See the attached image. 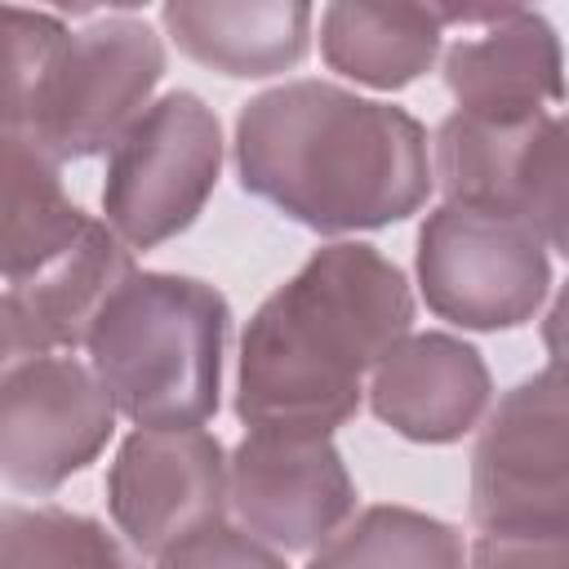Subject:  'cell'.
I'll list each match as a JSON object with an SVG mask.
<instances>
[{"label":"cell","mask_w":569,"mask_h":569,"mask_svg":"<svg viewBox=\"0 0 569 569\" xmlns=\"http://www.w3.org/2000/svg\"><path fill=\"white\" fill-rule=\"evenodd\" d=\"M307 569H467V542L440 516L373 502L351 511L311 551Z\"/></svg>","instance_id":"e0dca14e"},{"label":"cell","mask_w":569,"mask_h":569,"mask_svg":"<svg viewBox=\"0 0 569 569\" xmlns=\"http://www.w3.org/2000/svg\"><path fill=\"white\" fill-rule=\"evenodd\" d=\"M222 124L200 93L156 98L107 156L102 222L129 253L182 236L222 178Z\"/></svg>","instance_id":"5b68a950"},{"label":"cell","mask_w":569,"mask_h":569,"mask_svg":"<svg viewBox=\"0 0 569 569\" xmlns=\"http://www.w3.org/2000/svg\"><path fill=\"white\" fill-rule=\"evenodd\" d=\"M413 276L422 302L476 333L520 329L551 293V249L520 222L436 204L418 227Z\"/></svg>","instance_id":"52a82bcc"},{"label":"cell","mask_w":569,"mask_h":569,"mask_svg":"<svg viewBox=\"0 0 569 569\" xmlns=\"http://www.w3.org/2000/svg\"><path fill=\"white\" fill-rule=\"evenodd\" d=\"M445 44L440 4H369L338 0L320 13V53L329 71L365 89L413 84Z\"/></svg>","instance_id":"2e32d148"},{"label":"cell","mask_w":569,"mask_h":569,"mask_svg":"<svg viewBox=\"0 0 569 569\" xmlns=\"http://www.w3.org/2000/svg\"><path fill=\"white\" fill-rule=\"evenodd\" d=\"M116 405L84 360L44 351L0 382V480L53 493L116 436Z\"/></svg>","instance_id":"30bf717a"},{"label":"cell","mask_w":569,"mask_h":569,"mask_svg":"<svg viewBox=\"0 0 569 569\" xmlns=\"http://www.w3.org/2000/svg\"><path fill=\"white\" fill-rule=\"evenodd\" d=\"M369 409L413 445H453L480 427L493 400L485 356L453 333H405L369 373Z\"/></svg>","instance_id":"7c38bea8"},{"label":"cell","mask_w":569,"mask_h":569,"mask_svg":"<svg viewBox=\"0 0 569 569\" xmlns=\"http://www.w3.org/2000/svg\"><path fill=\"white\" fill-rule=\"evenodd\" d=\"M44 351H53V347L44 342V333L36 329V320L22 311V302L9 289H0V382L18 365H27V360H36Z\"/></svg>","instance_id":"7402d4cb"},{"label":"cell","mask_w":569,"mask_h":569,"mask_svg":"<svg viewBox=\"0 0 569 569\" xmlns=\"http://www.w3.org/2000/svg\"><path fill=\"white\" fill-rule=\"evenodd\" d=\"M164 80V40L147 18L102 13L67 27L27 111V138L49 160H89L111 151L151 107Z\"/></svg>","instance_id":"277c9868"},{"label":"cell","mask_w":569,"mask_h":569,"mask_svg":"<svg viewBox=\"0 0 569 569\" xmlns=\"http://www.w3.org/2000/svg\"><path fill=\"white\" fill-rule=\"evenodd\" d=\"M107 511L116 533L160 556L187 533L227 520V453L204 427H133L107 471Z\"/></svg>","instance_id":"8fae6325"},{"label":"cell","mask_w":569,"mask_h":569,"mask_svg":"<svg viewBox=\"0 0 569 569\" xmlns=\"http://www.w3.org/2000/svg\"><path fill=\"white\" fill-rule=\"evenodd\" d=\"M231 160L249 196L320 236L405 222L436 187L427 129L333 80H284L249 98Z\"/></svg>","instance_id":"6da1fadb"},{"label":"cell","mask_w":569,"mask_h":569,"mask_svg":"<svg viewBox=\"0 0 569 569\" xmlns=\"http://www.w3.org/2000/svg\"><path fill=\"white\" fill-rule=\"evenodd\" d=\"M160 22L191 62L231 80H267L307 58L316 13L298 0H169Z\"/></svg>","instance_id":"5bb4252c"},{"label":"cell","mask_w":569,"mask_h":569,"mask_svg":"<svg viewBox=\"0 0 569 569\" xmlns=\"http://www.w3.org/2000/svg\"><path fill=\"white\" fill-rule=\"evenodd\" d=\"M156 569H289L280 551L258 542L240 525H204L156 556Z\"/></svg>","instance_id":"ffe728a7"},{"label":"cell","mask_w":569,"mask_h":569,"mask_svg":"<svg viewBox=\"0 0 569 569\" xmlns=\"http://www.w3.org/2000/svg\"><path fill=\"white\" fill-rule=\"evenodd\" d=\"M0 569H138L133 547L71 507H0Z\"/></svg>","instance_id":"ac0fdd59"},{"label":"cell","mask_w":569,"mask_h":569,"mask_svg":"<svg viewBox=\"0 0 569 569\" xmlns=\"http://www.w3.org/2000/svg\"><path fill=\"white\" fill-rule=\"evenodd\" d=\"M93 227L67 196L58 160L27 133H0V289L22 293L49 276Z\"/></svg>","instance_id":"9a60e30c"},{"label":"cell","mask_w":569,"mask_h":569,"mask_svg":"<svg viewBox=\"0 0 569 569\" xmlns=\"http://www.w3.org/2000/svg\"><path fill=\"white\" fill-rule=\"evenodd\" d=\"M67 36V22L44 9L0 4V133H27L31 93Z\"/></svg>","instance_id":"d6986e66"},{"label":"cell","mask_w":569,"mask_h":569,"mask_svg":"<svg viewBox=\"0 0 569 569\" xmlns=\"http://www.w3.org/2000/svg\"><path fill=\"white\" fill-rule=\"evenodd\" d=\"M431 182L445 204L511 218L547 249H565V116L476 120L449 111L436 129Z\"/></svg>","instance_id":"ba28073f"},{"label":"cell","mask_w":569,"mask_h":569,"mask_svg":"<svg viewBox=\"0 0 569 569\" xmlns=\"http://www.w3.org/2000/svg\"><path fill=\"white\" fill-rule=\"evenodd\" d=\"M569 413L565 378L547 369L516 382L471 449V525L498 538H569Z\"/></svg>","instance_id":"8992f818"},{"label":"cell","mask_w":569,"mask_h":569,"mask_svg":"<svg viewBox=\"0 0 569 569\" xmlns=\"http://www.w3.org/2000/svg\"><path fill=\"white\" fill-rule=\"evenodd\" d=\"M231 307L196 276L133 271L93 316L84 365L142 431L204 427L222 400Z\"/></svg>","instance_id":"3957f363"},{"label":"cell","mask_w":569,"mask_h":569,"mask_svg":"<svg viewBox=\"0 0 569 569\" xmlns=\"http://www.w3.org/2000/svg\"><path fill=\"white\" fill-rule=\"evenodd\" d=\"M445 89L462 116L529 120L565 98L560 40L533 9H480L471 31L445 49Z\"/></svg>","instance_id":"4fadbf2b"},{"label":"cell","mask_w":569,"mask_h":569,"mask_svg":"<svg viewBox=\"0 0 569 569\" xmlns=\"http://www.w3.org/2000/svg\"><path fill=\"white\" fill-rule=\"evenodd\" d=\"M467 569H569V538H498L476 533Z\"/></svg>","instance_id":"44dd1931"},{"label":"cell","mask_w":569,"mask_h":569,"mask_svg":"<svg viewBox=\"0 0 569 569\" xmlns=\"http://www.w3.org/2000/svg\"><path fill=\"white\" fill-rule=\"evenodd\" d=\"M227 507L271 551H316L356 511V480L333 436L249 427L227 453Z\"/></svg>","instance_id":"9c48e42d"},{"label":"cell","mask_w":569,"mask_h":569,"mask_svg":"<svg viewBox=\"0 0 569 569\" xmlns=\"http://www.w3.org/2000/svg\"><path fill=\"white\" fill-rule=\"evenodd\" d=\"M413 289L373 244H320L276 284L240 333L236 418L325 431L356 418L365 378L409 333Z\"/></svg>","instance_id":"7a4b0ae2"}]
</instances>
